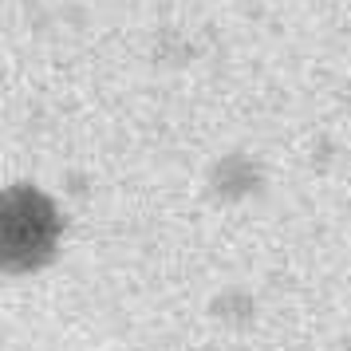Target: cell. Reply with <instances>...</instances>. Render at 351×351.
I'll list each match as a JSON object with an SVG mask.
<instances>
[]
</instances>
